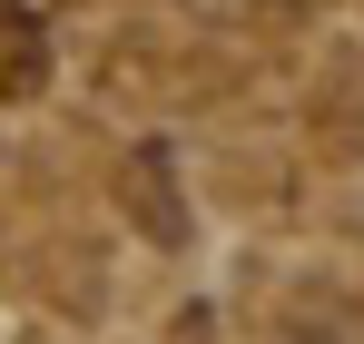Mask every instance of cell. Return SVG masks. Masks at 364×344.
<instances>
[{
	"instance_id": "1",
	"label": "cell",
	"mask_w": 364,
	"mask_h": 344,
	"mask_svg": "<svg viewBox=\"0 0 364 344\" xmlns=\"http://www.w3.org/2000/svg\"><path fill=\"white\" fill-rule=\"evenodd\" d=\"M187 10H197V20H237L246 0H187Z\"/></svg>"
}]
</instances>
